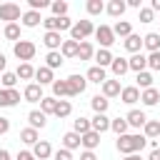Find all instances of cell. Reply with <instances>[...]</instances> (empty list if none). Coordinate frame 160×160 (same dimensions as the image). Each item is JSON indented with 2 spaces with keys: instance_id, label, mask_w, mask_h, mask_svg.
<instances>
[{
  "instance_id": "f1b7e54d",
  "label": "cell",
  "mask_w": 160,
  "mask_h": 160,
  "mask_svg": "<svg viewBox=\"0 0 160 160\" xmlns=\"http://www.w3.org/2000/svg\"><path fill=\"white\" fill-rule=\"evenodd\" d=\"M90 122H92V130H95V132H100V135L110 130V118H108V115H95Z\"/></svg>"
},
{
  "instance_id": "83f0119b",
  "label": "cell",
  "mask_w": 160,
  "mask_h": 160,
  "mask_svg": "<svg viewBox=\"0 0 160 160\" xmlns=\"http://www.w3.org/2000/svg\"><path fill=\"white\" fill-rule=\"evenodd\" d=\"M122 45H125V50H128V52H132V55H135V52H140V50H142V38L132 32L130 38H125V40H122Z\"/></svg>"
},
{
  "instance_id": "e0dca14e",
  "label": "cell",
  "mask_w": 160,
  "mask_h": 160,
  "mask_svg": "<svg viewBox=\"0 0 160 160\" xmlns=\"http://www.w3.org/2000/svg\"><path fill=\"white\" fill-rule=\"evenodd\" d=\"M158 100H160V92H158L155 88L140 90V102H142L145 108H152V105H158Z\"/></svg>"
},
{
  "instance_id": "74e56055",
  "label": "cell",
  "mask_w": 160,
  "mask_h": 160,
  "mask_svg": "<svg viewBox=\"0 0 160 160\" xmlns=\"http://www.w3.org/2000/svg\"><path fill=\"white\" fill-rule=\"evenodd\" d=\"M128 128H130V125H128L125 118H115V120H110V130H112L118 138H120V135H128Z\"/></svg>"
},
{
  "instance_id": "b9f144b4",
  "label": "cell",
  "mask_w": 160,
  "mask_h": 160,
  "mask_svg": "<svg viewBox=\"0 0 160 160\" xmlns=\"http://www.w3.org/2000/svg\"><path fill=\"white\" fill-rule=\"evenodd\" d=\"M72 112V105H70V100H58V108H55V118L58 120H62V118H68Z\"/></svg>"
},
{
  "instance_id": "9c48e42d",
  "label": "cell",
  "mask_w": 160,
  "mask_h": 160,
  "mask_svg": "<svg viewBox=\"0 0 160 160\" xmlns=\"http://www.w3.org/2000/svg\"><path fill=\"white\" fill-rule=\"evenodd\" d=\"M42 45L48 48V52L60 50V48H62V35L55 32V30H52V32H45V35H42Z\"/></svg>"
},
{
  "instance_id": "91938a15",
  "label": "cell",
  "mask_w": 160,
  "mask_h": 160,
  "mask_svg": "<svg viewBox=\"0 0 160 160\" xmlns=\"http://www.w3.org/2000/svg\"><path fill=\"white\" fill-rule=\"evenodd\" d=\"M128 8H138L140 10V0H128Z\"/></svg>"
},
{
  "instance_id": "8d00e7d4",
  "label": "cell",
  "mask_w": 160,
  "mask_h": 160,
  "mask_svg": "<svg viewBox=\"0 0 160 160\" xmlns=\"http://www.w3.org/2000/svg\"><path fill=\"white\" fill-rule=\"evenodd\" d=\"M72 130H75L78 135H85V132H90V130H92V122H90L88 118H82V115H80L78 120H72Z\"/></svg>"
},
{
  "instance_id": "f546056e",
  "label": "cell",
  "mask_w": 160,
  "mask_h": 160,
  "mask_svg": "<svg viewBox=\"0 0 160 160\" xmlns=\"http://www.w3.org/2000/svg\"><path fill=\"white\" fill-rule=\"evenodd\" d=\"M142 48H148L150 52H158L160 50V32H148L142 38Z\"/></svg>"
},
{
  "instance_id": "7bdbcfd3",
  "label": "cell",
  "mask_w": 160,
  "mask_h": 160,
  "mask_svg": "<svg viewBox=\"0 0 160 160\" xmlns=\"http://www.w3.org/2000/svg\"><path fill=\"white\" fill-rule=\"evenodd\" d=\"M85 10H88V15H100V12H105V2L102 0H88Z\"/></svg>"
},
{
  "instance_id": "ac0fdd59",
  "label": "cell",
  "mask_w": 160,
  "mask_h": 160,
  "mask_svg": "<svg viewBox=\"0 0 160 160\" xmlns=\"http://www.w3.org/2000/svg\"><path fill=\"white\" fill-rule=\"evenodd\" d=\"M105 10H108L110 18H122V12L128 10V2H122V0H110V2L105 5Z\"/></svg>"
},
{
  "instance_id": "e575fe53",
  "label": "cell",
  "mask_w": 160,
  "mask_h": 160,
  "mask_svg": "<svg viewBox=\"0 0 160 160\" xmlns=\"http://www.w3.org/2000/svg\"><path fill=\"white\" fill-rule=\"evenodd\" d=\"M78 48H80V42H75V40H62L60 52H62V58H78Z\"/></svg>"
},
{
  "instance_id": "52a82bcc",
  "label": "cell",
  "mask_w": 160,
  "mask_h": 160,
  "mask_svg": "<svg viewBox=\"0 0 160 160\" xmlns=\"http://www.w3.org/2000/svg\"><path fill=\"white\" fill-rule=\"evenodd\" d=\"M20 102V90L12 88V90H5L0 88V108H15Z\"/></svg>"
},
{
  "instance_id": "7dc6e473",
  "label": "cell",
  "mask_w": 160,
  "mask_h": 160,
  "mask_svg": "<svg viewBox=\"0 0 160 160\" xmlns=\"http://www.w3.org/2000/svg\"><path fill=\"white\" fill-rule=\"evenodd\" d=\"M148 70H160V50L148 55Z\"/></svg>"
},
{
  "instance_id": "2e32d148",
  "label": "cell",
  "mask_w": 160,
  "mask_h": 160,
  "mask_svg": "<svg viewBox=\"0 0 160 160\" xmlns=\"http://www.w3.org/2000/svg\"><path fill=\"white\" fill-rule=\"evenodd\" d=\"M128 70H130V62H128V58H115V60H112V65H110V72H112L118 80H120V78H122Z\"/></svg>"
},
{
  "instance_id": "603a6c76",
  "label": "cell",
  "mask_w": 160,
  "mask_h": 160,
  "mask_svg": "<svg viewBox=\"0 0 160 160\" xmlns=\"http://www.w3.org/2000/svg\"><path fill=\"white\" fill-rule=\"evenodd\" d=\"M28 122H30V128H45V122H48V115L42 112V110H30L28 112Z\"/></svg>"
},
{
  "instance_id": "5b68a950",
  "label": "cell",
  "mask_w": 160,
  "mask_h": 160,
  "mask_svg": "<svg viewBox=\"0 0 160 160\" xmlns=\"http://www.w3.org/2000/svg\"><path fill=\"white\" fill-rule=\"evenodd\" d=\"M95 38H98L100 48H105V50H110V45L115 42V32H112L110 25H98L95 28Z\"/></svg>"
},
{
  "instance_id": "4fadbf2b",
  "label": "cell",
  "mask_w": 160,
  "mask_h": 160,
  "mask_svg": "<svg viewBox=\"0 0 160 160\" xmlns=\"http://www.w3.org/2000/svg\"><path fill=\"white\" fill-rule=\"evenodd\" d=\"M120 100H122L125 105H135V102L140 100V90H138V85H128V88H122Z\"/></svg>"
},
{
  "instance_id": "4316f807",
  "label": "cell",
  "mask_w": 160,
  "mask_h": 160,
  "mask_svg": "<svg viewBox=\"0 0 160 160\" xmlns=\"http://www.w3.org/2000/svg\"><path fill=\"white\" fill-rule=\"evenodd\" d=\"M112 32H115V38H130L132 35V25L128 22V20H118L115 25H112Z\"/></svg>"
},
{
  "instance_id": "f6af8a7d",
  "label": "cell",
  "mask_w": 160,
  "mask_h": 160,
  "mask_svg": "<svg viewBox=\"0 0 160 160\" xmlns=\"http://www.w3.org/2000/svg\"><path fill=\"white\" fill-rule=\"evenodd\" d=\"M0 80H2V88H5V90H12V88H15V82H18V75L5 70V72L0 75Z\"/></svg>"
},
{
  "instance_id": "3957f363",
  "label": "cell",
  "mask_w": 160,
  "mask_h": 160,
  "mask_svg": "<svg viewBox=\"0 0 160 160\" xmlns=\"http://www.w3.org/2000/svg\"><path fill=\"white\" fill-rule=\"evenodd\" d=\"M35 52H38V48H35L32 40H18V42L12 45V55H15L20 62H30V60L35 58Z\"/></svg>"
},
{
  "instance_id": "30bf717a",
  "label": "cell",
  "mask_w": 160,
  "mask_h": 160,
  "mask_svg": "<svg viewBox=\"0 0 160 160\" xmlns=\"http://www.w3.org/2000/svg\"><path fill=\"white\" fill-rule=\"evenodd\" d=\"M125 120H128V125H130V128L140 130V128H145V122H148V115H145L142 110H130V112L125 115Z\"/></svg>"
},
{
  "instance_id": "7a4b0ae2",
  "label": "cell",
  "mask_w": 160,
  "mask_h": 160,
  "mask_svg": "<svg viewBox=\"0 0 160 160\" xmlns=\"http://www.w3.org/2000/svg\"><path fill=\"white\" fill-rule=\"evenodd\" d=\"M90 35H95L92 20H78V22L70 28V40H75V42H85Z\"/></svg>"
},
{
  "instance_id": "c3c4849f",
  "label": "cell",
  "mask_w": 160,
  "mask_h": 160,
  "mask_svg": "<svg viewBox=\"0 0 160 160\" xmlns=\"http://www.w3.org/2000/svg\"><path fill=\"white\" fill-rule=\"evenodd\" d=\"M28 5H30V10H45V8H50V2L48 0H28Z\"/></svg>"
},
{
  "instance_id": "277c9868",
  "label": "cell",
  "mask_w": 160,
  "mask_h": 160,
  "mask_svg": "<svg viewBox=\"0 0 160 160\" xmlns=\"http://www.w3.org/2000/svg\"><path fill=\"white\" fill-rule=\"evenodd\" d=\"M20 18H22V10H20L18 2H2L0 5V20H5L8 25L10 22H18Z\"/></svg>"
},
{
  "instance_id": "d6986e66",
  "label": "cell",
  "mask_w": 160,
  "mask_h": 160,
  "mask_svg": "<svg viewBox=\"0 0 160 160\" xmlns=\"http://www.w3.org/2000/svg\"><path fill=\"white\" fill-rule=\"evenodd\" d=\"M20 20H22V28H38V25L42 22V18H40L38 10H25Z\"/></svg>"
},
{
  "instance_id": "ee69618b",
  "label": "cell",
  "mask_w": 160,
  "mask_h": 160,
  "mask_svg": "<svg viewBox=\"0 0 160 160\" xmlns=\"http://www.w3.org/2000/svg\"><path fill=\"white\" fill-rule=\"evenodd\" d=\"M55 108H58V98H42L40 100V110L45 115H55Z\"/></svg>"
},
{
  "instance_id": "8fae6325",
  "label": "cell",
  "mask_w": 160,
  "mask_h": 160,
  "mask_svg": "<svg viewBox=\"0 0 160 160\" xmlns=\"http://www.w3.org/2000/svg\"><path fill=\"white\" fill-rule=\"evenodd\" d=\"M35 80H38V85H52L55 75H52V70L48 65H40V68H35Z\"/></svg>"
},
{
  "instance_id": "94428289",
  "label": "cell",
  "mask_w": 160,
  "mask_h": 160,
  "mask_svg": "<svg viewBox=\"0 0 160 160\" xmlns=\"http://www.w3.org/2000/svg\"><path fill=\"white\" fill-rule=\"evenodd\" d=\"M122 160H142V158H140V155H138V152H135V155H125V158H122Z\"/></svg>"
},
{
  "instance_id": "9f6ffc18",
  "label": "cell",
  "mask_w": 160,
  "mask_h": 160,
  "mask_svg": "<svg viewBox=\"0 0 160 160\" xmlns=\"http://www.w3.org/2000/svg\"><path fill=\"white\" fill-rule=\"evenodd\" d=\"M5 65H8V58H5V55H2V52H0V75H2V72H5Z\"/></svg>"
},
{
  "instance_id": "d6a6232c",
  "label": "cell",
  "mask_w": 160,
  "mask_h": 160,
  "mask_svg": "<svg viewBox=\"0 0 160 160\" xmlns=\"http://www.w3.org/2000/svg\"><path fill=\"white\" fill-rule=\"evenodd\" d=\"M52 98H70V88H68V80H55L52 82Z\"/></svg>"
},
{
  "instance_id": "484cf974",
  "label": "cell",
  "mask_w": 160,
  "mask_h": 160,
  "mask_svg": "<svg viewBox=\"0 0 160 160\" xmlns=\"http://www.w3.org/2000/svg\"><path fill=\"white\" fill-rule=\"evenodd\" d=\"M142 135L148 140H160V120H148L142 128Z\"/></svg>"
},
{
  "instance_id": "cb8c5ba5",
  "label": "cell",
  "mask_w": 160,
  "mask_h": 160,
  "mask_svg": "<svg viewBox=\"0 0 160 160\" xmlns=\"http://www.w3.org/2000/svg\"><path fill=\"white\" fill-rule=\"evenodd\" d=\"M80 145H82V142H80V135H78L75 130H70V132H65V135H62V148H65V150H70V152H72V150H78Z\"/></svg>"
},
{
  "instance_id": "db71d44e",
  "label": "cell",
  "mask_w": 160,
  "mask_h": 160,
  "mask_svg": "<svg viewBox=\"0 0 160 160\" xmlns=\"http://www.w3.org/2000/svg\"><path fill=\"white\" fill-rule=\"evenodd\" d=\"M8 130H10V120L8 118H0V135H5Z\"/></svg>"
},
{
  "instance_id": "ffe728a7",
  "label": "cell",
  "mask_w": 160,
  "mask_h": 160,
  "mask_svg": "<svg viewBox=\"0 0 160 160\" xmlns=\"http://www.w3.org/2000/svg\"><path fill=\"white\" fill-rule=\"evenodd\" d=\"M128 62H130V70H135V72L148 70V55H142V52H135L132 58H128Z\"/></svg>"
},
{
  "instance_id": "11a10c76",
  "label": "cell",
  "mask_w": 160,
  "mask_h": 160,
  "mask_svg": "<svg viewBox=\"0 0 160 160\" xmlns=\"http://www.w3.org/2000/svg\"><path fill=\"white\" fill-rule=\"evenodd\" d=\"M148 160H160V148H155V150H150V155H148Z\"/></svg>"
},
{
  "instance_id": "f35d334b",
  "label": "cell",
  "mask_w": 160,
  "mask_h": 160,
  "mask_svg": "<svg viewBox=\"0 0 160 160\" xmlns=\"http://www.w3.org/2000/svg\"><path fill=\"white\" fill-rule=\"evenodd\" d=\"M20 142H25V145H35V142H40L38 130H35V128H25V130H20Z\"/></svg>"
},
{
  "instance_id": "816d5d0a",
  "label": "cell",
  "mask_w": 160,
  "mask_h": 160,
  "mask_svg": "<svg viewBox=\"0 0 160 160\" xmlns=\"http://www.w3.org/2000/svg\"><path fill=\"white\" fill-rule=\"evenodd\" d=\"M15 160H38V158L32 155V150H20V152L15 155Z\"/></svg>"
},
{
  "instance_id": "7c38bea8",
  "label": "cell",
  "mask_w": 160,
  "mask_h": 160,
  "mask_svg": "<svg viewBox=\"0 0 160 160\" xmlns=\"http://www.w3.org/2000/svg\"><path fill=\"white\" fill-rule=\"evenodd\" d=\"M102 95L110 100V98H120V92H122V88H120V80H105L102 85Z\"/></svg>"
},
{
  "instance_id": "f5cc1de1",
  "label": "cell",
  "mask_w": 160,
  "mask_h": 160,
  "mask_svg": "<svg viewBox=\"0 0 160 160\" xmlns=\"http://www.w3.org/2000/svg\"><path fill=\"white\" fill-rule=\"evenodd\" d=\"M80 160H98V155H95V150H82Z\"/></svg>"
},
{
  "instance_id": "680465c9",
  "label": "cell",
  "mask_w": 160,
  "mask_h": 160,
  "mask_svg": "<svg viewBox=\"0 0 160 160\" xmlns=\"http://www.w3.org/2000/svg\"><path fill=\"white\" fill-rule=\"evenodd\" d=\"M0 160H10V152L5 148H0Z\"/></svg>"
},
{
  "instance_id": "6125c7cd",
  "label": "cell",
  "mask_w": 160,
  "mask_h": 160,
  "mask_svg": "<svg viewBox=\"0 0 160 160\" xmlns=\"http://www.w3.org/2000/svg\"><path fill=\"white\" fill-rule=\"evenodd\" d=\"M0 88H2V80H0Z\"/></svg>"
},
{
  "instance_id": "d4e9b609",
  "label": "cell",
  "mask_w": 160,
  "mask_h": 160,
  "mask_svg": "<svg viewBox=\"0 0 160 160\" xmlns=\"http://www.w3.org/2000/svg\"><path fill=\"white\" fill-rule=\"evenodd\" d=\"M80 142H82V148H85V150H95V148L100 145V132L90 130V132L80 135Z\"/></svg>"
},
{
  "instance_id": "ba28073f",
  "label": "cell",
  "mask_w": 160,
  "mask_h": 160,
  "mask_svg": "<svg viewBox=\"0 0 160 160\" xmlns=\"http://www.w3.org/2000/svg\"><path fill=\"white\" fill-rule=\"evenodd\" d=\"M45 95H42V85H38V82H28L25 85V90H22V100H28V102H40Z\"/></svg>"
},
{
  "instance_id": "5bb4252c",
  "label": "cell",
  "mask_w": 160,
  "mask_h": 160,
  "mask_svg": "<svg viewBox=\"0 0 160 160\" xmlns=\"http://www.w3.org/2000/svg\"><path fill=\"white\" fill-rule=\"evenodd\" d=\"M32 155H35L38 160H48V158L52 155V145H50L48 140H40V142L32 145Z\"/></svg>"
},
{
  "instance_id": "9a60e30c",
  "label": "cell",
  "mask_w": 160,
  "mask_h": 160,
  "mask_svg": "<svg viewBox=\"0 0 160 160\" xmlns=\"http://www.w3.org/2000/svg\"><path fill=\"white\" fill-rule=\"evenodd\" d=\"M112 60H115V55H112L110 50H105V48L95 50V65H98V68H110Z\"/></svg>"
},
{
  "instance_id": "d590c367",
  "label": "cell",
  "mask_w": 160,
  "mask_h": 160,
  "mask_svg": "<svg viewBox=\"0 0 160 160\" xmlns=\"http://www.w3.org/2000/svg\"><path fill=\"white\" fill-rule=\"evenodd\" d=\"M95 58V48H92V42H80V48H78V60H92Z\"/></svg>"
},
{
  "instance_id": "bcb514c9",
  "label": "cell",
  "mask_w": 160,
  "mask_h": 160,
  "mask_svg": "<svg viewBox=\"0 0 160 160\" xmlns=\"http://www.w3.org/2000/svg\"><path fill=\"white\" fill-rule=\"evenodd\" d=\"M72 25H75V22H72V20H70L68 15H65V18H55V32H62V30H70Z\"/></svg>"
},
{
  "instance_id": "ab89813d",
  "label": "cell",
  "mask_w": 160,
  "mask_h": 160,
  "mask_svg": "<svg viewBox=\"0 0 160 160\" xmlns=\"http://www.w3.org/2000/svg\"><path fill=\"white\" fill-rule=\"evenodd\" d=\"M138 90H148V88H152V72L150 70H142V72H138Z\"/></svg>"
},
{
  "instance_id": "6da1fadb",
  "label": "cell",
  "mask_w": 160,
  "mask_h": 160,
  "mask_svg": "<svg viewBox=\"0 0 160 160\" xmlns=\"http://www.w3.org/2000/svg\"><path fill=\"white\" fill-rule=\"evenodd\" d=\"M145 145H148V138L140 135V132H128V135H120V138L115 140V148H118L120 155H135V152H140Z\"/></svg>"
},
{
  "instance_id": "681fc988",
  "label": "cell",
  "mask_w": 160,
  "mask_h": 160,
  "mask_svg": "<svg viewBox=\"0 0 160 160\" xmlns=\"http://www.w3.org/2000/svg\"><path fill=\"white\" fill-rule=\"evenodd\" d=\"M155 20V12L150 8H140V22H152Z\"/></svg>"
},
{
  "instance_id": "6f0895ef",
  "label": "cell",
  "mask_w": 160,
  "mask_h": 160,
  "mask_svg": "<svg viewBox=\"0 0 160 160\" xmlns=\"http://www.w3.org/2000/svg\"><path fill=\"white\" fill-rule=\"evenodd\" d=\"M150 10H152V12H160V0H152V2H150Z\"/></svg>"
},
{
  "instance_id": "4dcf8cb0",
  "label": "cell",
  "mask_w": 160,
  "mask_h": 160,
  "mask_svg": "<svg viewBox=\"0 0 160 160\" xmlns=\"http://www.w3.org/2000/svg\"><path fill=\"white\" fill-rule=\"evenodd\" d=\"M62 62H65V58H62V52H60V50H52V52H48V55H45V65H48L50 70L60 68Z\"/></svg>"
},
{
  "instance_id": "44dd1931",
  "label": "cell",
  "mask_w": 160,
  "mask_h": 160,
  "mask_svg": "<svg viewBox=\"0 0 160 160\" xmlns=\"http://www.w3.org/2000/svg\"><path fill=\"white\" fill-rule=\"evenodd\" d=\"M85 78H88V82H98V85H102V82L108 80V75H105V68H98V65H92V68L85 72Z\"/></svg>"
},
{
  "instance_id": "836d02e7",
  "label": "cell",
  "mask_w": 160,
  "mask_h": 160,
  "mask_svg": "<svg viewBox=\"0 0 160 160\" xmlns=\"http://www.w3.org/2000/svg\"><path fill=\"white\" fill-rule=\"evenodd\" d=\"M2 38H5V40H12V42H18V40H20V25H18V22L5 25V28H2Z\"/></svg>"
},
{
  "instance_id": "7402d4cb",
  "label": "cell",
  "mask_w": 160,
  "mask_h": 160,
  "mask_svg": "<svg viewBox=\"0 0 160 160\" xmlns=\"http://www.w3.org/2000/svg\"><path fill=\"white\" fill-rule=\"evenodd\" d=\"M90 108L95 110V115H105L108 108H110V100H108L105 95H95V98L90 100Z\"/></svg>"
},
{
  "instance_id": "be15d7a7",
  "label": "cell",
  "mask_w": 160,
  "mask_h": 160,
  "mask_svg": "<svg viewBox=\"0 0 160 160\" xmlns=\"http://www.w3.org/2000/svg\"><path fill=\"white\" fill-rule=\"evenodd\" d=\"M0 35H2V32H0Z\"/></svg>"
},
{
  "instance_id": "60d3db41",
  "label": "cell",
  "mask_w": 160,
  "mask_h": 160,
  "mask_svg": "<svg viewBox=\"0 0 160 160\" xmlns=\"http://www.w3.org/2000/svg\"><path fill=\"white\" fill-rule=\"evenodd\" d=\"M50 10H52V18H65L68 15V2L65 0H52Z\"/></svg>"
},
{
  "instance_id": "f907efd6",
  "label": "cell",
  "mask_w": 160,
  "mask_h": 160,
  "mask_svg": "<svg viewBox=\"0 0 160 160\" xmlns=\"http://www.w3.org/2000/svg\"><path fill=\"white\" fill-rule=\"evenodd\" d=\"M52 158H55V160H75V158H72V152H70V150H65V148L55 150V152H52Z\"/></svg>"
},
{
  "instance_id": "8992f818",
  "label": "cell",
  "mask_w": 160,
  "mask_h": 160,
  "mask_svg": "<svg viewBox=\"0 0 160 160\" xmlns=\"http://www.w3.org/2000/svg\"><path fill=\"white\" fill-rule=\"evenodd\" d=\"M68 88H70V98H75V95H82V92H85V88H88V78H85V75H78V72H72V75L68 78Z\"/></svg>"
},
{
  "instance_id": "1f68e13d",
  "label": "cell",
  "mask_w": 160,
  "mask_h": 160,
  "mask_svg": "<svg viewBox=\"0 0 160 160\" xmlns=\"http://www.w3.org/2000/svg\"><path fill=\"white\" fill-rule=\"evenodd\" d=\"M15 75H18V80H32L35 78V68L30 62H20L18 70H15Z\"/></svg>"
}]
</instances>
